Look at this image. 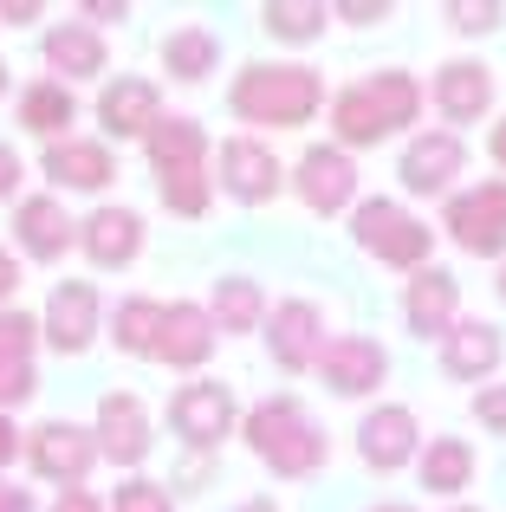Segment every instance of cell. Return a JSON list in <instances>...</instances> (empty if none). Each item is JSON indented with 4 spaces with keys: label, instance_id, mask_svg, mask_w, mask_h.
I'll use <instances>...</instances> for the list:
<instances>
[{
    "label": "cell",
    "instance_id": "9a60e30c",
    "mask_svg": "<svg viewBox=\"0 0 506 512\" xmlns=\"http://www.w3.org/2000/svg\"><path fill=\"white\" fill-rule=\"evenodd\" d=\"M266 350H273V363H279L286 376H305V370L318 363V350H325V312H318L312 299H286V305H273Z\"/></svg>",
    "mask_w": 506,
    "mask_h": 512
},
{
    "label": "cell",
    "instance_id": "bcb514c9",
    "mask_svg": "<svg viewBox=\"0 0 506 512\" xmlns=\"http://www.w3.org/2000/svg\"><path fill=\"white\" fill-rule=\"evenodd\" d=\"M370 512H416V506H370Z\"/></svg>",
    "mask_w": 506,
    "mask_h": 512
},
{
    "label": "cell",
    "instance_id": "b9f144b4",
    "mask_svg": "<svg viewBox=\"0 0 506 512\" xmlns=\"http://www.w3.org/2000/svg\"><path fill=\"white\" fill-rule=\"evenodd\" d=\"M20 454V428H13V415H0V467Z\"/></svg>",
    "mask_w": 506,
    "mask_h": 512
},
{
    "label": "cell",
    "instance_id": "74e56055",
    "mask_svg": "<svg viewBox=\"0 0 506 512\" xmlns=\"http://www.w3.org/2000/svg\"><path fill=\"white\" fill-rule=\"evenodd\" d=\"M338 20H351V26H370V20H383L390 7H364V0H344V7H331Z\"/></svg>",
    "mask_w": 506,
    "mask_h": 512
},
{
    "label": "cell",
    "instance_id": "681fc988",
    "mask_svg": "<svg viewBox=\"0 0 506 512\" xmlns=\"http://www.w3.org/2000/svg\"><path fill=\"white\" fill-rule=\"evenodd\" d=\"M455 512H474V506H455Z\"/></svg>",
    "mask_w": 506,
    "mask_h": 512
},
{
    "label": "cell",
    "instance_id": "cb8c5ba5",
    "mask_svg": "<svg viewBox=\"0 0 506 512\" xmlns=\"http://www.w3.org/2000/svg\"><path fill=\"white\" fill-rule=\"evenodd\" d=\"M487 104H494V72H487L481 59H448L442 72H435V111H442L448 124H474Z\"/></svg>",
    "mask_w": 506,
    "mask_h": 512
},
{
    "label": "cell",
    "instance_id": "9c48e42d",
    "mask_svg": "<svg viewBox=\"0 0 506 512\" xmlns=\"http://www.w3.org/2000/svg\"><path fill=\"white\" fill-rule=\"evenodd\" d=\"M169 422H176V435L189 441V448H215V441L234 435L241 409H234L228 383H182L176 396H169Z\"/></svg>",
    "mask_w": 506,
    "mask_h": 512
},
{
    "label": "cell",
    "instance_id": "5bb4252c",
    "mask_svg": "<svg viewBox=\"0 0 506 512\" xmlns=\"http://www.w3.org/2000/svg\"><path fill=\"white\" fill-rule=\"evenodd\" d=\"M312 370L325 376L331 396H370V389L390 376V350H383L377 338H325Z\"/></svg>",
    "mask_w": 506,
    "mask_h": 512
},
{
    "label": "cell",
    "instance_id": "f35d334b",
    "mask_svg": "<svg viewBox=\"0 0 506 512\" xmlns=\"http://www.w3.org/2000/svg\"><path fill=\"white\" fill-rule=\"evenodd\" d=\"M52 512H104V506L91 500L85 487H72V493H59V506H52Z\"/></svg>",
    "mask_w": 506,
    "mask_h": 512
},
{
    "label": "cell",
    "instance_id": "c3c4849f",
    "mask_svg": "<svg viewBox=\"0 0 506 512\" xmlns=\"http://www.w3.org/2000/svg\"><path fill=\"white\" fill-rule=\"evenodd\" d=\"M0 91H7V65H0Z\"/></svg>",
    "mask_w": 506,
    "mask_h": 512
},
{
    "label": "cell",
    "instance_id": "8d00e7d4",
    "mask_svg": "<svg viewBox=\"0 0 506 512\" xmlns=\"http://www.w3.org/2000/svg\"><path fill=\"white\" fill-rule=\"evenodd\" d=\"M20 175H26V169H20V156H13V143H0V201L20 188Z\"/></svg>",
    "mask_w": 506,
    "mask_h": 512
},
{
    "label": "cell",
    "instance_id": "60d3db41",
    "mask_svg": "<svg viewBox=\"0 0 506 512\" xmlns=\"http://www.w3.org/2000/svg\"><path fill=\"white\" fill-rule=\"evenodd\" d=\"M0 512H33V493H26V487H7V480H0Z\"/></svg>",
    "mask_w": 506,
    "mask_h": 512
},
{
    "label": "cell",
    "instance_id": "83f0119b",
    "mask_svg": "<svg viewBox=\"0 0 506 512\" xmlns=\"http://www.w3.org/2000/svg\"><path fill=\"white\" fill-rule=\"evenodd\" d=\"M46 65H52V72H65V78H98L104 72V39H98V26H85V20L52 26V33H46Z\"/></svg>",
    "mask_w": 506,
    "mask_h": 512
},
{
    "label": "cell",
    "instance_id": "e0dca14e",
    "mask_svg": "<svg viewBox=\"0 0 506 512\" xmlns=\"http://www.w3.org/2000/svg\"><path fill=\"white\" fill-rule=\"evenodd\" d=\"M500 363H506L500 325H487V318H455V325L442 331V370L455 376V383H487Z\"/></svg>",
    "mask_w": 506,
    "mask_h": 512
},
{
    "label": "cell",
    "instance_id": "ba28073f",
    "mask_svg": "<svg viewBox=\"0 0 506 512\" xmlns=\"http://www.w3.org/2000/svg\"><path fill=\"white\" fill-rule=\"evenodd\" d=\"M39 331H46V344L59 350V357H85L91 344H98V286L91 279H59L46 299V318H39Z\"/></svg>",
    "mask_w": 506,
    "mask_h": 512
},
{
    "label": "cell",
    "instance_id": "7dc6e473",
    "mask_svg": "<svg viewBox=\"0 0 506 512\" xmlns=\"http://www.w3.org/2000/svg\"><path fill=\"white\" fill-rule=\"evenodd\" d=\"M500 299H506V260H500Z\"/></svg>",
    "mask_w": 506,
    "mask_h": 512
},
{
    "label": "cell",
    "instance_id": "7c38bea8",
    "mask_svg": "<svg viewBox=\"0 0 506 512\" xmlns=\"http://www.w3.org/2000/svg\"><path fill=\"white\" fill-rule=\"evenodd\" d=\"M357 454H364L370 474H396V467H409V461L422 454L416 409H403V402H383V409H370L364 422H357Z\"/></svg>",
    "mask_w": 506,
    "mask_h": 512
},
{
    "label": "cell",
    "instance_id": "1f68e13d",
    "mask_svg": "<svg viewBox=\"0 0 506 512\" xmlns=\"http://www.w3.org/2000/svg\"><path fill=\"white\" fill-rule=\"evenodd\" d=\"M325 20H331L325 0H266V7H260V26L273 39H292V46L318 39V33H325Z\"/></svg>",
    "mask_w": 506,
    "mask_h": 512
},
{
    "label": "cell",
    "instance_id": "f546056e",
    "mask_svg": "<svg viewBox=\"0 0 506 512\" xmlns=\"http://www.w3.org/2000/svg\"><path fill=\"white\" fill-rule=\"evenodd\" d=\"M215 59H221V46H215L208 26H176V33L163 39V72L182 78V85H202V78L215 72Z\"/></svg>",
    "mask_w": 506,
    "mask_h": 512
},
{
    "label": "cell",
    "instance_id": "52a82bcc",
    "mask_svg": "<svg viewBox=\"0 0 506 512\" xmlns=\"http://www.w3.org/2000/svg\"><path fill=\"white\" fill-rule=\"evenodd\" d=\"M208 182H221L241 208H266V201L286 188V169H279V156L266 150L260 137H228L215 156V175Z\"/></svg>",
    "mask_w": 506,
    "mask_h": 512
},
{
    "label": "cell",
    "instance_id": "ee69618b",
    "mask_svg": "<svg viewBox=\"0 0 506 512\" xmlns=\"http://www.w3.org/2000/svg\"><path fill=\"white\" fill-rule=\"evenodd\" d=\"M487 150H494V163L506 169V117H500V124H494V143H487Z\"/></svg>",
    "mask_w": 506,
    "mask_h": 512
},
{
    "label": "cell",
    "instance_id": "ab89813d",
    "mask_svg": "<svg viewBox=\"0 0 506 512\" xmlns=\"http://www.w3.org/2000/svg\"><path fill=\"white\" fill-rule=\"evenodd\" d=\"M0 20H7V26H33L39 7H33V0H7V7H0Z\"/></svg>",
    "mask_w": 506,
    "mask_h": 512
},
{
    "label": "cell",
    "instance_id": "4316f807",
    "mask_svg": "<svg viewBox=\"0 0 506 512\" xmlns=\"http://www.w3.org/2000/svg\"><path fill=\"white\" fill-rule=\"evenodd\" d=\"M72 117H78V98H72V85H65V78H39V85L20 91V124L33 130V137H46V143L72 137V130H65Z\"/></svg>",
    "mask_w": 506,
    "mask_h": 512
},
{
    "label": "cell",
    "instance_id": "d6a6232c",
    "mask_svg": "<svg viewBox=\"0 0 506 512\" xmlns=\"http://www.w3.org/2000/svg\"><path fill=\"white\" fill-rule=\"evenodd\" d=\"M156 188H163V208L182 214V221H202L208 201H215V182H208V169H169V175H156Z\"/></svg>",
    "mask_w": 506,
    "mask_h": 512
},
{
    "label": "cell",
    "instance_id": "f1b7e54d",
    "mask_svg": "<svg viewBox=\"0 0 506 512\" xmlns=\"http://www.w3.org/2000/svg\"><path fill=\"white\" fill-rule=\"evenodd\" d=\"M208 318H215L221 338H234V331H260V318H266V292L253 286V279L228 273V279H215V305H208Z\"/></svg>",
    "mask_w": 506,
    "mask_h": 512
},
{
    "label": "cell",
    "instance_id": "4dcf8cb0",
    "mask_svg": "<svg viewBox=\"0 0 506 512\" xmlns=\"http://www.w3.org/2000/svg\"><path fill=\"white\" fill-rule=\"evenodd\" d=\"M156 331H163V305L156 299H124L111 318V344L124 357H156Z\"/></svg>",
    "mask_w": 506,
    "mask_h": 512
},
{
    "label": "cell",
    "instance_id": "d590c367",
    "mask_svg": "<svg viewBox=\"0 0 506 512\" xmlns=\"http://www.w3.org/2000/svg\"><path fill=\"white\" fill-rule=\"evenodd\" d=\"M474 415H481V428L506 435V383H481V396H474Z\"/></svg>",
    "mask_w": 506,
    "mask_h": 512
},
{
    "label": "cell",
    "instance_id": "7402d4cb",
    "mask_svg": "<svg viewBox=\"0 0 506 512\" xmlns=\"http://www.w3.org/2000/svg\"><path fill=\"white\" fill-rule=\"evenodd\" d=\"M98 124L111 130L117 143L124 137H150V130L163 124V91H156V78H117V85H104Z\"/></svg>",
    "mask_w": 506,
    "mask_h": 512
},
{
    "label": "cell",
    "instance_id": "5b68a950",
    "mask_svg": "<svg viewBox=\"0 0 506 512\" xmlns=\"http://www.w3.org/2000/svg\"><path fill=\"white\" fill-rule=\"evenodd\" d=\"M442 227L474 260H506V182H474L442 208Z\"/></svg>",
    "mask_w": 506,
    "mask_h": 512
},
{
    "label": "cell",
    "instance_id": "7bdbcfd3",
    "mask_svg": "<svg viewBox=\"0 0 506 512\" xmlns=\"http://www.w3.org/2000/svg\"><path fill=\"white\" fill-rule=\"evenodd\" d=\"M13 286H20V260L0 247V299H13Z\"/></svg>",
    "mask_w": 506,
    "mask_h": 512
},
{
    "label": "cell",
    "instance_id": "484cf974",
    "mask_svg": "<svg viewBox=\"0 0 506 512\" xmlns=\"http://www.w3.org/2000/svg\"><path fill=\"white\" fill-rule=\"evenodd\" d=\"M416 474L429 493H442V500H455L461 487H474V441L461 435H435L429 448L416 454Z\"/></svg>",
    "mask_w": 506,
    "mask_h": 512
},
{
    "label": "cell",
    "instance_id": "d6986e66",
    "mask_svg": "<svg viewBox=\"0 0 506 512\" xmlns=\"http://www.w3.org/2000/svg\"><path fill=\"white\" fill-rule=\"evenodd\" d=\"M403 318H409L416 338H442L461 318V279L448 273V266H416V273H409V292H403Z\"/></svg>",
    "mask_w": 506,
    "mask_h": 512
},
{
    "label": "cell",
    "instance_id": "e575fe53",
    "mask_svg": "<svg viewBox=\"0 0 506 512\" xmlns=\"http://www.w3.org/2000/svg\"><path fill=\"white\" fill-rule=\"evenodd\" d=\"M448 20H455L461 33H494V26H500V7H494V0H481V7H474V0H455V7H448Z\"/></svg>",
    "mask_w": 506,
    "mask_h": 512
},
{
    "label": "cell",
    "instance_id": "603a6c76",
    "mask_svg": "<svg viewBox=\"0 0 506 512\" xmlns=\"http://www.w3.org/2000/svg\"><path fill=\"white\" fill-rule=\"evenodd\" d=\"M46 182H59V188H78V195H98V188H111V143H91V137H59V143H46Z\"/></svg>",
    "mask_w": 506,
    "mask_h": 512
},
{
    "label": "cell",
    "instance_id": "7a4b0ae2",
    "mask_svg": "<svg viewBox=\"0 0 506 512\" xmlns=\"http://www.w3.org/2000/svg\"><path fill=\"white\" fill-rule=\"evenodd\" d=\"M318 104H325V78L312 65H241L228 85V111L241 124H266V130L312 124Z\"/></svg>",
    "mask_w": 506,
    "mask_h": 512
},
{
    "label": "cell",
    "instance_id": "8fae6325",
    "mask_svg": "<svg viewBox=\"0 0 506 512\" xmlns=\"http://www.w3.org/2000/svg\"><path fill=\"white\" fill-rule=\"evenodd\" d=\"M292 188L312 214H344L357 201V163L338 150V143H312L292 169Z\"/></svg>",
    "mask_w": 506,
    "mask_h": 512
},
{
    "label": "cell",
    "instance_id": "30bf717a",
    "mask_svg": "<svg viewBox=\"0 0 506 512\" xmlns=\"http://www.w3.org/2000/svg\"><path fill=\"white\" fill-rule=\"evenodd\" d=\"M91 441H98L104 461H117V467H143V461H150V448H156V435H150V409H143L130 389H111V396L98 402V428H91Z\"/></svg>",
    "mask_w": 506,
    "mask_h": 512
},
{
    "label": "cell",
    "instance_id": "8992f818",
    "mask_svg": "<svg viewBox=\"0 0 506 512\" xmlns=\"http://www.w3.org/2000/svg\"><path fill=\"white\" fill-rule=\"evenodd\" d=\"M26 461H33L39 480H52L59 493L85 487L91 461H98V441H91V428L78 422H39L33 435H26Z\"/></svg>",
    "mask_w": 506,
    "mask_h": 512
},
{
    "label": "cell",
    "instance_id": "2e32d148",
    "mask_svg": "<svg viewBox=\"0 0 506 512\" xmlns=\"http://www.w3.org/2000/svg\"><path fill=\"white\" fill-rule=\"evenodd\" d=\"M13 240H20L26 260H65L78 247V221L65 214L59 195H26L13 208Z\"/></svg>",
    "mask_w": 506,
    "mask_h": 512
},
{
    "label": "cell",
    "instance_id": "ac0fdd59",
    "mask_svg": "<svg viewBox=\"0 0 506 512\" xmlns=\"http://www.w3.org/2000/svg\"><path fill=\"white\" fill-rule=\"evenodd\" d=\"M215 318H208V305L195 299H176L163 305V331H156V363H169V370H202L208 350H215Z\"/></svg>",
    "mask_w": 506,
    "mask_h": 512
},
{
    "label": "cell",
    "instance_id": "ffe728a7",
    "mask_svg": "<svg viewBox=\"0 0 506 512\" xmlns=\"http://www.w3.org/2000/svg\"><path fill=\"white\" fill-rule=\"evenodd\" d=\"M78 247H85V260L98 266V273H117V266H130L143 253V214L137 208H98L78 221Z\"/></svg>",
    "mask_w": 506,
    "mask_h": 512
},
{
    "label": "cell",
    "instance_id": "d4e9b609",
    "mask_svg": "<svg viewBox=\"0 0 506 512\" xmlns=\"http://www.w3.org/2000/svg\"><path fill=\"white\" fill-rule=\"evenodd\" d=\"M150 150V169L169 175V169H208V130L195 117H163V124L143 137Z\"/></svg>",
    "mask_w": 506,
    "mask_h": 512
},
{
    "label": "cell",
    "instance_id": "4fadbf2b",
    "mask_svg": "<svg viewBox=\"0 0 506 512\" xmlns=\"http://www.w3.org/2000/svg\"><path fill=\"white\" fill-rule=\"evenodd\" d=\"M461 169H468V150H461L455 130H422V137H409L403 163H396V175H403L409 195H448Z\"/></svg>",
    "mask_w": 506,
    "mask_h": 512
},
{
    "label": "cell",
    "instance_id": "277c9868",
    "mask_svg": "<svg viewBox=\"0 0 506 512\" xmlns=\"http://www.w3.org/2000/svg\"><path fill=\"white\" fill-rule=\"evenodd\" d=\"M351 234H357V247H364L370 260L396 266V273H416V266H429V247H435V227L416 221L403 201H383V195H377V201H357Z\"/></svg>",
    "mask_w": 506,
    "mask_h": 512
},
{
    "label": "cell",
    "instance_id": "f6af8a7d",
    "mask_svg": "<svg viewBox=\"0 0 506 512\" xmlns=\"http://www.w3.org/2000/svg\"><path fill=\"white\" fill-rule=\"evenodd\" d=\"M234 512H279L273 500H247V506H234Z\"/></svg>",
    "mask_w": 506,
    "mask_h": 512
},
{
    "label": "cell",
    "instance_id": "3957f363",
    "mask_svg": "<svg viewBox=\"0 0 506 512\" xmlns=\"http://www.w3.org/2000/svg\"><path fill=\"white\" fill-rule=\"evenodd\" d=\"M241 435H247V448L260 454L279 480H305V474H318V467L331 461V441L318 435V422L299 409V396L253 402V409L241 415Z\"/></svg>",
    "mask_w": 506,
    "mask_h": 512
},
{
    "label": "cell",
    "instance_id": "836d02e7",
    "mask_svg": "<svg viewBox=\"0 0 506 512\" xmlns=\"http://www.w3.org/2000/svg\"><path fill=\"white\" fill-rule=\"evenodd\" d=\"M111 512H176V500H169L156 480H124V487L111 493Z\"/></svg>",
    "mask_w": 506,
    "mask_h": 512
},
{
    "label": "cell",
    "instance_id": "6da1fadb",
    "mask_svg": "<svg viewBox=\"0 0 506 512\" xmlns=\"http://www.w3.org/2000/svg\"><path fill=\"white\" fill-rule=\"evenodd\" d=\"M422 117V85L409 72H370L357 78V85H344L338 98H331V130H338V150H377L383 137H396V130H409Z\"/></svg>",
    "mask_w": 506,
    "mask_h": 512
},
{
    "label": "cell",
    "instance_id": "44dd1931",
    "mask_svg": "<svg viewBox=\"0 0 506 512\" xmlns=\"http://www.w3.org/2000/svg\"><path fill=\"white\" fill-rule=\"evenodd\" d=\"M33 338H39V318L0 312V415H13L20 402H33V389H39Z\"/></svg>",
    "mask_w": 506,
    "mask_h": 512
}]
</instances>
